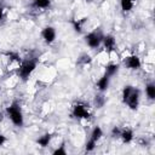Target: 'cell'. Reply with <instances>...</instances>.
<instances>
[{
	"mask_svg": "<svg viewBox=\"0 0 155 155\" xmlns=\"http://www.w3.org/2000/svg\"><path fill=\"white\" fill-rule=\"evenodd\" d=\"M132 86H130V85H127V86H125L124 87V90H122V102L124 103H126L127 102V99H128V97H130V94H131V92H132Z\"/></svg>",
	"mask_w": 155,
	"mask_h": 155,
	"instance_id": "cell-17",
	"label": "cell"
},
{
	"mask_svg": "<svg viewBox=\"0 0 155 155\" xmlns=\"http://www.w3.org/2000/svg\"><path fill=\"white\" fill-rule=\"evenodd\" d=\"M109 80H110V78H109L107 74H104L102 78H99V80H98L97 84H96L97 90L101 91V92L107 91V88L109 87Z\"/></svg>",
	"mask_w": 155,
	"mask_h": 155,
	"instance_id": "cell-9",
	"label": "cell"
},
{
	"mask_svg": "<svg viewBox=\"0 0 155 155\" xmlns=\"http://www.w3.org/2000/svg\"><path fill=\"white\" fill-rule=\"evenodd\" d=\"M53 154H54V155H65V154H67V150H65L64 143H62V145H59L57 149H54V150H53Z\"/></svg>",
	"mask_w": 155,
	"mask_h": 155,
	"instance_id": "cell-22",
	"label": "cell"
},
{
	"mask_svg": "<svg viewBox=\"0 0 155 155\" xmlns=\"http://www.w3.org/2000/svg\"><path fill=\"white\" fill-rule=\"evenodd\" d=\"M82 23H84V21H73V27L76 33L82 31Z\"/></svg>",
	"mask_w": 155,
	"mask_h": 155,
	"instance_id": "cell-20",
	"label": "cell"
},
{
	"mask_svg": "<svg viewBox=\"0 0 155 155\" xmlns=\"http://www.w3.org/2000/svg\"><path fill=\"white\" fill-rule=\"evenodd\" d=\"M36 68V61L35 59H27L24 62H22V64L18 68V75L19 78L25 81L29 79V76L31 75V73L35 70Z\"/></svg>",
	"mask_w": 155,
	"mask_h": 155,
	"instance_id": "cell-2",
	"label": "cell"
},
{
	"mask_svg": "<svg viewBox=\"0 0 155 155\" xmlns=\"http://www.w3.org/2000/svg\"><path fill=\"white\" fill-rule=\"evenodd\" d=\"M6 113L15 126H17V127L23 126L24 119H23V113H22V109H21L18 102H13L12 104H10L6 108Z\"/></svg>",
	"mask_w": 155,
	"mask_h": 155,
	"instance_id": "cell-1",
	"label": "cell"
},
{
	"mask_svg": "<svg viewBox=\"0 0 155 155\" xmlns=\"http://www.w3.org/2000/svg\"><path fill=\"white\" fill-rule=\"evenodd\" d=\"M104 103H105V98H104V96H102V94H97L96 97H94V105H96V108H102L103 105H104Z\"/></svg>",
	"mask_w": 155,
	"mask_h": 155,
	"instance_id": "cell-19",
	"label": "cell"
},
{
	"mask_svg": "<svg viewBox=\"0 0 155 155\" xmlns=\"http://www.w3.org/2000/svg\"><path fill=\"white\" fill-rule=\"evenodd\" d=\"M120 132H121V128L119 126H114V128L111 130V136L113 137H120Z\"/></svg>",
	"mask_w": 155,
	"mask_h": 155,
	"instance_id": "cell-23",
	"label": "cell"
},
{
	"mask_svg": "<svg viewBox=\"0 0 155 155\" xmlns=\"http://www.w3.org/2000/svg\"><path fill=\"white\" fill-rule=\"evenodd\" d=\"M117 70H119V65L116 63H109L105 67V73L104 74H107L109 78H111L117 73Z\"/></svg>",
	"mask_w": 155,
	"mask_h": 155,
	"instance_id": "cell-12",
	"label": "cell"
},
{
	"mask_svg": "<svg viewBox=\"0 0 155 155\" xmlns=\"http://www.w3.org/2000/svg\"><path fill=\"white\" fill-rule=\"evenodd\" d=\"M125 65L128 68V69H132V70H137L140 68L142 65V62H140V58L136 54H132V56H128L126 59H125Z\"/></svg>",
	"mask_w": 155,
	"mask_h": 155,
	"instance_id": "cell-7",
	"label": "cell"
},
{
	"mask_svg": "<svg viewBox=\"0 0 155 155\" xmlns=\"http://www.w3.org/2000/svg\"><path fill=\"white\" fill-rule=\"evenodd\" d=\"M51 138H52L51 133H44L42 136H40V137L36 139V143H38L41 148H45V147H47V145L50 144Z\"/></svg>",
	"mask_w": 155,
	"mask_h": 155,
	"instance_id": "cell-11",
	"label": "cell"
},
{
	"mask_svg": "<svg viewBox=\"0 0 155 155\" xmlns=\"http://www.w3.org/2000/svg\"><path fill=\"white\" fill-rule=\"evenodd\" d=\"M120 138L122 139L124 143L128 144L132 142L133 139V131L131 128H121V132H120Z\"/></svg>",
	"mask_w": 155,
	"mask_h": 155,
	"instance_id": "cell-10",
	"label": "cell"
},
{
	"mask_svg": "<svg viewBox=\"0 0 155 155\" xmlns=\"http://www.w3.org/2000/svg\"><path fill=\"white\" fill-rule=\"evenodd\" d=\"M4 18V7L0 6V21Z\"/></svg>",
	"mask_w": 155,
	"mask_h": 155,
	"instance_id": "cell-25",
	"label": "cell"
},
{
	"mask_svg": "<svg viewBox=\"0 0 155 155\" xmlns=\"http://www.w3.org/2000/svg\"><path fill=\"white\" fill-rule=\"evenodd\" d=\"M91 62H92V58H91V56H90V54H87V53H82V54L79 57V63H80V64H82V65L90 64Z\"/></svg>",
	"mask_w": 155,
	"mask_h": 155,
	"instance_id": "cell-18",
	"label": "cell"
},
{
	"mask_svg": "<svg viewBox=\"0 0 155 155\" xmlns=\"http://www.w3.org/2000/svg\"><path fill=\"white\" fill-rule=\"evenodd\" d=\"M103 34L98 30H94V31H91V33H88L86 36H85V41H86V44H87V46L88 47H91V48H98L99 47V45L102 44V40H103Z\"/></svg>",
	"mask_w": 155,
	"mask_h": 155,
	"instance_id": "cell-3",
	"label": "cell"
},
{
	"mask_svg": "<svg viewBox=\"0 0 155 155\" xmlns=\"http://www.w3.org/2000/svg\"><path fill=\"white\" fill-rule=\"evenodd\" d=\"M41 36L46 44H52L56 40V29L53 27H45L41 31Z\"/></svg>",
	"mask_w": 155,
	"mask_h": 155,
	"instance_id": "cell-5",
	"label": "cell"
},
{
	"mask_svg": "<svg viewBox=\"0 0 155 155\" xmlns=\"http://www.w3.org/2000/svg\"><path fill=\"white\" fill-rule=\"evenodd\" d=\"M102 136H103V131H102V128H101L99 126H94L93 130H92V132H91L90 138L93 139L94 142H98V140L102 138Z\"/></svg>",
	"mask_w": 155,
	"mask_h": 155,
	"instance_id": "cell-13",
	"label": "cell"
},
{
	"mask_svg": "<svg viewBox=\"0 0 155 155\" xmlns=\"http://www.w3.org/2000/svg\"><path fill=\"white\" fill-rule=\"evenodd\" d=\"M5 143H6V137L0 133V147H2Z\"/></svg>",
	"mask_w": 155,
	"mask_h": 155,
	"instance_id": "cell-24",
	"label": "cell"
},
{
	"mask_svg": "<svg viewBox=\"0 0 155 155\" xmlns=\"http://www.w3.org/2000/svg\"><path fill=\"white\" fill-rule=\"evenodd\" d=\"M139 90L138 88H132V92H131V94H130V97H128V99H127V105L130 107V109H132V110H136L137 108H138V105H139Z\"/></svg>",
	"mask_w": 155,
	"mask_h": 155,
	"instance_id": "cell-6",
	"label": "cell"
},
{
	"mask_svg": "<svg viewBox=\"0 0 155 155\" xmlns=\"http://www.w3.org/2000/svg\"><path fill=\"white\" fill-rule=\"evenodd\" d=\"M51 5V0H34L33 6L36 8H47Z\"/></svg>",
	"mask_w": 155,
	"mask_h": 155,
	"instance_id": "cell-15",
	"label": "cell"
},
{
	"mask_svg": "<svg viewBox=\"0 0 155 155\" xmlns=\"http://www.w3.org/2000/svg\"><path fill=\"white\" fill-rule=\"evenodd\" d=\"M102 42H103V46H104V48L107 50V52H111V51H114V50H115L116 41H115V38H114L113 35H110V34H109V35L103 36Z\"/></svg>",
	"mask_w": 155,
	"mask_h": 155,
	"instance_id": "cell-8",
	"label": "cell"
},
{
	"mask_svg": "<svg viewBox=\"0 0 155 155\" xmlns=\"http://www.w3.org/2000/svg\"><path fill=\"white\" fill-rule=\"evenodd\" d=\"M134 1L133 0H120V6L124 12H130L133 8Z\"/></svg>",
	"mask_w": 155,
	"mask_h": 155,
	"instance_id": "cell-14",
	"label": "cell"
},
{
	"mask_svg": "<svg viewBox=\"0 0 155 155\" xmlns=\"http://www.w3.org/2000/svg\"><path fill=\"white\" fill-rule=\"evenodd\" d=\"M145 93H147L149 99H154L155 98V85L153 82H150V84H148L145 86Z\"/></svg>",
	"mask_w": 155,
	"mask_h": 155,
	"instance_id": "cell-16",
	"label": "cell"
},
{
	"mask_svg": "<svg viewBox=\"0 0 155 155\" xmlns=\"http://www.w3.org/2000/svg\"><path fill=\"white\" fill-rule=\"evenodd\" d=\"M96 144H97V142H94L93 139L90 138V139L86 142V147H85L86 151H92V150L96 148Z\"/></svg>",
	"mask_w": 155,
	"mask_h": 155,
	"instance_id": "cell-21",
	"label": "cell"
},
{
	"mask_svg": "<svg viewBox=\"0 0 155 155\" xmlns=\"http://www.w3.org/2000/svg\"><path fill=\"white\" fill-rule=\"evenodd\" d=\"M2 120H4V114L0 111V121H2Z\"/></svg>",
	"mask_w": 155,
	"mask_h": 155,
	"instance_id": "cell-26",
	"label": "cell"
},
{
	"mask_svg": "<svg viewBox=\"0 0 155 155\" xmlns=\"http://www.w3.org/2000/svg\"><path fill=\"white\" fill-rule=\"evenodd\" d=\"M73 116L76 117V119H88L91 116L88 109L86 108L85 104H81V103H78L73 107Z\"/></svg>",
	"mask_w": 155,
	"mask_h": 155,
	"instance_id": "cell-4",
	"label": "cell"
}]
</instances>
